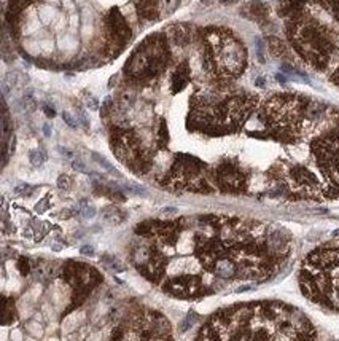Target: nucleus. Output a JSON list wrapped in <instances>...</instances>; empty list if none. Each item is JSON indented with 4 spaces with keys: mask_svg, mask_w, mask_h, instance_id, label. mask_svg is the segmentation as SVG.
Here are the masks:
<instances>
[{
    "mask_svg": "<svg viewBox=\"0 0 339 341\" xmlns=\"http://www.w3.org/2000/svg\"><path fill=\"white\" fill-rule=\"evenodd\" d=\"M171 61L167 40L163 35H151L140 47L132 53L126 62V74L132 82L144 83L156 78L167 67Z\"/></svg>",
    "mask_w": 339,
    "mask_h": 341,
    "instance_id": "f257e3e1",
    "label": "nucleus"
},
{
    "mask_svg": "<svg viewBox=\"0 0 339 341\" xmlns=\"http://www.w3.org/2000/svg\"><path fill=\"white\" fill-rule=\"evenodd\" d=\"M131 35L132 32L126 20L123 18L118 8H113L109 16H107V40H109V47L118 53L129 42Z\"/></svg>",
    "mask_w": 339,
    "mask_h": 341,
    "instance_id": "f03ea898",
    "label": "nucleus"
},
{
    "mask_svg": "<svg viewBox=\"0 0 339 341\" xmlns=\"http://www.w3.org/2000/svg\"><path fill=\"white\" fill-rule=\"evenodd\" d=\"M290 177H291V181L299 187H304V188H315L317 187L315 176L312 174L309 169L302 167V166L293 167L291 173H290Z\"/></svg>",
    "mask_w": 339,
    "mask_h": 341,
    "instance_id": "7ed1b4c3",
    "label": "nucleus"
},
{
    "mask_svg": "<svg viewBox=\"0 0 339 341\" xmlns=\"http://www.w3.org/2000/svg\"><path fill=\"white\" fill-rule=\"evenodd\" d=\"M190 66L188 62H182V64H178V67L175 69L174 75H172V93H178L182 91L183 88H186V85L190 83Z\"/></svg>",
    "mask_w": 339,
    "mask_h": 341,
    "instance_id": "20e7f679",
    "label": "nucleus"
},
{
    "mask_svg": "<svg viewBox=\"0 0 339 341\" xmlns=\"http://www.w3.org/2000/svg\"><path fill=\"white\" fill-rule=\"evenodd\" d=\"M169 39H171L175 45H183L191 42V29L185 24H175L169 29Z\"/></svg>",
    "mask_w": 339,
    "mask_h": 341,
    "instance_id": "39448f33",
    "label": "nucleus"
},
{
    "mask_svg": "<svg viewBox=\"0 0 339 341\" xmlns=\"http://www.w3.org/2000/svg\"><path fill=\"white\" fill-rule=\"evenodd\" d=\"M213 273L218 277H236L237 262H233V260H220V262L213 266Z\"/></svg>",
    "mask_w": 339,
    "mask_h": 341,
    "instance_id": "423d86ee",
    "label": "nucleus"
},
{
    "mask_svg": "<svg viewBox=\"0 0 339 341\" xmlns=\"http://www.w3.org/2000/svg\"><path fill=\"white\" fill-rule=\"evenodd\" d=\"M139 15H142L147 20H155L158 16V0H137Z\"/></svg>",
    "mask_w": 339,
    "mask_h": 341,
    "instance_id": "0eeeda50",
    "label": "nucleus"
},
{
    "mask_svg": "<svg viewBox=\"0 0 339 341\" xmlns=\"http://www.w3.org/2000/svg\"><path fill=\"white\" fill-rule=\"evenodd\" d=\"M104 217L112 223H121L126 215H124L118 208H115V206H109V208L104 209Z\"/></svg>",
    "mask_w": 339,
    "mask_h": 341,
    "instance_id": "6e6552de",
    "label": "nucleus"
},
{
    "mask_svg": "<svg viewBox=\"0 0 339 341\" xmlns=\"http://www.w3.org/2000/svg\"><path fill=\"white\" fill-rule=\"evenodd\" d=\"M267 43H269V48H271L274 56H279L280 58V56L285 55V51H287L285 45L279 39H275V37H269V39H267Z\"/></svg>",
    "mask_w": 339,
    "mask_h": 341,
    "instance_id": "1a4fd4ad",
    "label": "nucleus"
},
{
    "mask_svg": "<svg viewBox=\"0 0 339 341\" xmlns=\"http://www.w3.org/2000/svg\"><path fill=\"white\" fill-rule=\"evenodd\" d=\"M91 158H93V159H94L96 163L99 164V166H102L105 170H109V173H112V174H117V176H118V170L112 166V163H110V161L107 159V158L101 156L99 153H91Z\"/></svg>",
    "mask_w": 339,
    "mask_h": 341,
    "instance_id": "9d476101",
    "label": "nucleus"
},
{
    "mask_svg": "<svg viewBox=\"0 0 339 341\" xmlns=\"http://www.w3.org/2000/svg\"><path fill=\"white\" fill-rule=\"evenodd\" d=\"M29 159H31L32 166L39 167L45 163V161H47V155H45L42 150H32L29 153Z\"/></svg>",
    "mask_w": 339,
    "mask_h": 341,
    "instance_id": "9b49d317",
    "label": "nucleus"
},
{
    "mask_svg": "<svg viewBox=\"0 0 339 341\" xmlns=\"http://www.w3.org/2000/svg\"><path fill=\"white\" fill-rule=\"evenodd\" d=\"M158 142H159V145H161V147H164L167 143V124H166L164 120H161V124H159Z\"/></svg>",
    "mask_w": 339,
    "mask_h": 341,
    "instance_id": "f8f14e48",
    "label": "nucleus"
},
{
    "mask_svg": "<svg viewBox=\"0 0 339 341\" xmlns=\"http://www.w3.org/2000/svg\"><path fill=\"white\" fill-rule=\"evenodd\" d=\"M80 212H82V215L85 219H93L96 215V208L93 204H88L86 201L82 203V209H80Z\"/></svg>",
    "mask_w": 339,
    "mask_h": 341,
    "instance_id": "ddd939ff",
    "label": "nucleus"
},
{
    "mask_svg": "<svg viewBox=\"0 0 339 341\" xmlns=\"http://www.w3.org/2000/svg\"><path fill=\"white\" fill-rule=\"evenodd\" d=\"M70 185H72V179H70L69 176H66V174L59 176V179H58V187L61 188V190H69Z\"/></svg>",
    "mask_w": 339,
    "mask_h": 341,
    "instance_id": "4468645a",
    "label": "nucleus"
},
{
    "mask_svg": "<svg viewBox=\"0 0 339 341\" xmlns=\"http://www.w3.org/2000/svg\"><path fill=\"white\" fill-rule=\"evenodd\" d=\"M62 120H64V123L67 124L69 128H72V129H77L78 128V121L69 112H62Z\"/></svg>",
    "mask_w": 339,
    "mask_h": 341,
    "instance_id": "2eb2a0df",
    "label": "nucleus"
},
{
    "mask_svg": "<svg viewBox=\"0 0 339 341\" xmlns=\"http://www.w3.org/2000/svg\"><path fill=\"white\" fill-rule=\"evenodd\" d=\"M34 190H35V188H34L32 185H28V184H23V185H20V187H16V188H15V192H16L18 195H23V196H29V195H32Z\"/></svg>",
    "mask_w": 339,
    "mask_h": 341,
    "instance_id": "dca6fc26",
    "label": "nucleus"
},
{
    "mask_svg": "<svg viewBox=\"0 0 339 341\" xmlns=\"http://www.w3.org/2000/svg\"><path fill=\"white\" fill-rule=\"evenodd\" d=\"M72 167H74L75 170H78V173H85V174H88V173H89L88 167H86V164L83 163L82 159H78V158L72 161Z\"/></svg>",
    "mask_w": 339,
    "mask_h": 341,
    "instance_id": "f3484780",
    "label": "nucleus"
},
{
    "mask_svg": "<svg viewBox=\"0 0 339 341\" xmlns=\"http://www.w3.org/2000/svg\"><path fill=\"white\" fill-rule=\"evenodd\" d=\"M50 208V204H48V200H42L37 206H35V211H37L39 214H42V212H45Z\"/></svg>",
    "mask_w": 339,
    "mask_h": 341,
    "instance_id": "a211bd4d",
    "label": "nucleus"
},
{
    "mask_svg": "<svg viewBox=\"0 0 339 341\" xmlns=\"http://www.w3.org/2000/svg\"><path fill=\"white\" fill-rule=\"evenodd\" d=\"M80 252H82V255H89V257H93V255H94V247H93V246H83L82 249H80Z\"/></svg>",
    "mask_w": 339,
    "mask_h": 341,
    "instance_id": "6ab92c4d",
    "label": "nucleus"
},
{
    "mask_svg": "<svg viewBox=\"0 0 339 341\" xmlns=\"http://www.w3.org/2000/svg\"><path fill=\"white\" fill-rule=\"evenodd\" d=\"M88 107L91 110H97V109H99V104H97V101L94 99V97H89V99H88Z\"/></svg>",
    "mask_w": 339,
    "mask_h": 341,
    "instance_id": "aec40b11",
    "label": "nucleus"
},
{
    "mask_svg": "<svg viewBox=\"0 0 339 341\" xmlns=\"http://www.w3.org/2000/svg\"><path fill=\"white\" fill-rule=\"evenodd\" d=\"M121 339H123V330L117 328V330H115L113 336H112V341H121Z\"/></svg>",
    "mask_w": 339,
    "mask_h": 341,
    "instance_id": "412c9836",
    "label": "nucleus"
},
{
    "mask_svg": "<svg viewBox=\"0 0 339 341\" xmlns=\"http://www.w3.org/2000/svg\"><path fill=\"white\" fill-rule=\"evenodd\" d=\"M161 212H163L164 215H172V214H177L178 209H175V208H164Z\"/></svg>",
    "mask_w": 339,
    "mask_h": 341,
    "instance_id": "4be33fe9",
    "label": "nucleus"
},
{
    "mask_svg": "<svg viewBox=\"0 0 339 341\" xmlns=\"http://www.w3.org/2000/svg\"><path fill=\"white\" fill-rule=\"evenodd\" d=\"M43 110H45V113H47V116H51V118H53V116H55V115H56L55 109H50V107H48V105H45V107H43Z\"/></svg>",
    "mask_w": 339,
    "mask_h": 341,
    "instance_id": "5701e85b",
    "label": "nucleus"
},
{
    "mask_svg": "<svg viewBox=\"0 0 339 341\" xmlns=\"http://www.w3.org/2000/svg\"><path fill=\"white\" fill-rule=\"evenodd\" d=\"M218 4H221V5H231V4H236L237 0H217Z\"/></svg>",
    "mask_w": 339,
    "mask_h": 341,
    "instance_id": "b1692460",
    "label": "nucleus"
},
{
    "mask_svg": "<svg viewBox=\"0 0 339 341\" xmlns=\"http://www.w3.org/2000/svg\"><path fill=\"white\" fill-rule=\"evenodd\" d=\"M43 131H45V136H51V129H50V124H45V126H43Z\"/></svg>",
    "mask_w": 339,
    "mask_h": 341,
    "instance_id": "393cba45",
    "label": "nucleus"
},
{
    "mask_svg": "<svg viewBox=\"0 0 339 341\" xmlns=\"http://www.w3.org/2000/svg\"><path fill=\"white\" fill-rule=\"evenodd\" d=\"M334 82H336V83L339 85V69L336 70V74H334Z\"/></svg>",
    "mask_w": 339,
    "mask_h": 341,
    "instance_id": "a878e982",
    "label": "nucleus"
}]
</instances>
